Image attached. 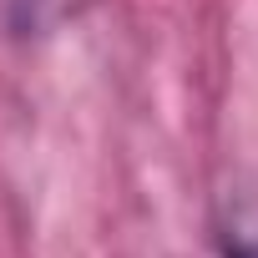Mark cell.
Returning <instances> with one entry per match:
<instances>
[{
    "label": "cell",
    "mask_w": 258,
    "mask_h": 258,
    "mask_svg": "<svg viewBox=\"0 0 258 258\" xmlns=\"http://www.w3.org/2000/svg\"><path fill=\"white\" fill-rule=\"evenodd\" d=\"M218 258H258V223L233 218L218 228Z\"/></svg>",
    "instance_id": "7a4b0ae2"
},
{
    "label": "cell",
    "mask_w": 258,
    "mask_h": 258,
    "mask_svg": "<svg viewBox=\"0 0 258 258\" xmlns=\"http://www.w3.org/2000/svg\"><path fill=\"white\" fill-rule=\"evenodd\" d=\"M91 0H6V31L16 41H41L56 36L66 21H76Z\"/></svg>",
    "instance_id": "6da1fadb"
}]
</instances>
